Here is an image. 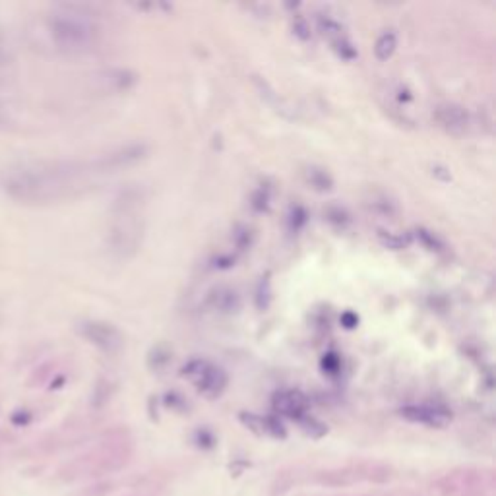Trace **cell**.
<instances>
[{
  "instance_id": "cell-1",
  "label": "cell",
  "mask_w": 496,
  "mask_h": 496,
  "mask_svg": "<svg viewBox=\"0 0 496 496\" xmlns=\"http://www.w3.org/2000/svg\"><path fill=\"white\" fill-rule=\"evenodd\" d=\"M105 173L111 171L103 159L95 163L29 161L8 167L0 177V185L10 198L21 204H53L80 196Z\"/></svg>"
},
{
  "instance_id": "cell-2",
  "label": "cell",
  "mask_w": 496,
  "mask_h": 496,
  "mask_svg": "<svg viewBox=\"0 0 496 496\" xmlns=\"http://www.w3.org/2000/svg\"><path fill=\"white\" fill-rule=\"evenodd\" d=\"M49 31L53 41L64 50H78L92 49L97 37L99 29L92 20V16L82 12L80 8H64L63 12H58L49 20Z\"/></svg>"
},
{
  "instance_id": "cell-3",
  "label": "cell",
  "mask_w": 496,
  "mask_h": 496,
  "mask_svg": "<svg viewBox=\"0 0 496 496\" xmlns=\"http://www.w3.org/2000/svg\"><path fill=\"white\" fill-rule=\"evenodd\" d=\"M138 202H140L138 192H126L117 204L113 229H111V248L121 258L136 254V250L142 244L144 217Z\"/></svg>"
},
{
  "instance_id": "cell-4",
  "label": "cell",
  "mask_w": 496,
  "mask_h": 496,
  "mask_svg": "<svg viewBox=\"0 0 496 496\" xmlns=\"http://www.w3.org/2000/svg\"><path fill=\"white\" fill-rule=\"evenodd\" d=\"M185 374L188 376L192 382L196 384V388L207 397H217L221 392L225 390V386H227V376H225V372L221 369H217V367H213L212 362L202 361V359L188 362V367L185 369Z\"/></svg>"
},
{
  "instance_id": "cell-5",
  "label": "cell",
  "mask_w": 496,
  "mask_h": 496,
  "mask_svg": "<svg viewBox=\"0 0 496 496\" xmlns=\"http://www.w3.org/2000/svg\"><path fill=\"white\" fill-rule=\"evenodd\" d=\"M82 335L95 347H99L103 353L109 355L119 353L124 345L122 333L107 322H85L82 326Z\"/></svg>"
},
{
  "instance_id": "cell-6",
  "label": "cell",
  "mask_w": 496,
  "mask_h": 496,
  "mask_svg": "<svg viewBox=\"0 0 496 496\" xmlns=\"http://www.w3.org/2000/svg\"><path fill=\"white\" fill-rule=\"evenodd\" d=\"M318 28L322 31V36L328 37V41L332 43L333 50L340 55L343 60H353L357 58V49L351 43V39L345 33V29L341 26L340 21L333 20L332 16L322 14L318 16Z\"/></svg>"
},
{
  "instance_id": "cell-7",
  "label": "cell",
  "mask_w": 496,
  "mask_h": 496,
  "mask_svg": "<svg viewBox=\"0 0 496 496\" xmlns=\"http://www.w3.org/2000/svg\"><path fill=\"white\" fill-rule=\"evenodd\" d=\"M434 121L438 122V126L442 130H446L448 134L461 136L465 134L471 126V119H469L468 111L461 105L455 103H442L434 109Z\"/></svg>"
},
{
  "instance_id": "cell-8",
  "label": "cell",
  "mask_w": 496,
  "mask_h": 496,
  "mask_svg": "<svg viewBox=\"0 0 496 496\" xmlns=\"http://www.w3.org/2000/svg\"><path fill=\"white\" fill-rule=\"evenodd\" d=\"M401 415H404L407 421H413V423H421V425L428 426H444L450 423L452 415L442 409V407H431V405H409L401 409Z\"/></svg>"
},
{
  "instance_id": "cell-9",
  "label": "cell",
  "mask_w": 496,
  "mask_h": 496,
  "mask_svg": "<svg viewBox=\"0 0 496 496\" xmlns=\"http://www.w3.org/2000/svg\"><path fill=\"white\" fill-rule=\"evenodd\" d=\"M306 401L298 392H281L276 396V409L289 417H301L305 411Z\"/></svg>"
},
{
  "instance_id": "cell-10",
  "label": "cell",
  "mask_w": 496,
  "mask_h": 496,
  "mask_svg": "<svg viewBox=\"0 0 496 496\" xmlns=\"http://www.w3.org/2000/svg\"><path fill=\"white\" fill-rule=\"evenodd\" d=\"M397 49V36L396 31H392V29H388V31H384V33H380V37L376 39L374 43V57L380 60V63H384V60H388V58L396 53Z\"/></svg>"
},
{
  "instance_id": "cell-11",
  "label": "cell",
  "mask_w": 496,
  "mask_h": 496,
  "mask_svg": "<svg viewBox=\"0 0 496 496\" xmlns=\"http://www.w3.org/2000/svg\"><path fill=\"white\" fill-rule=\"evenodd\" d=\"M212 303L217 311L231 312L239 306V297H237V293L231 289H217L212 295Z\"/></svg>"
},
{
  "instance_id": "cell-12",
  "label": "cell",
  "mask_w": 496,
  "mask_h": 496,
  "mask_svg": "<svg viewBox=\"0 0 496 496\" xmlns=\"http://www.w3.org/2000/svg\"><path fill=\"white\" fill-rule=\"evenodd\" d=\"M291 23H293V33H295L298 39H303V41H308V39H311V26H308L305 16H293Z\"/></svg>"
},
{
  "instance_id": "cell-13",
  "label": "cell",
  "mask_w": 496,
  "mask_h": 496,
  "mask_svg": "<svg viewBox=\"0 0 496 496\" xmlns=\"http://www.w3.org/2000/svg\"><path fill=\"white\" fill-rule=\"evenodd\" d=\"M308 178H311V183L314 186L330 188V178H328V175H326V173H324V171L311 169V173H308Z\"/></svg>"
}]
</instances>
